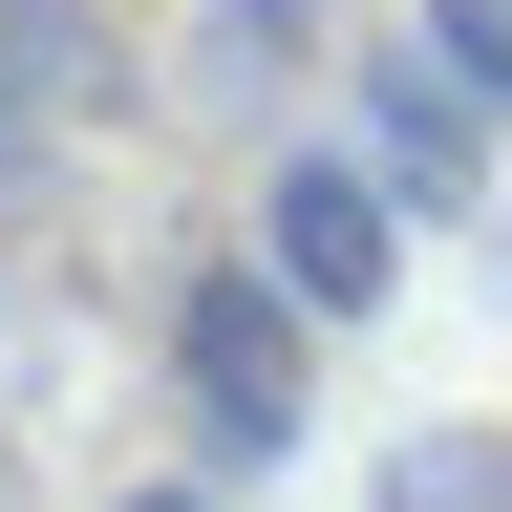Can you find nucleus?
<instances>
[{"instance_id": "nucleus-3", "label": "nucleus", "mask_w": 512, "mask_h": 512, "mask_svg": "<svg viewBox=\"0 0 512 512\" xmlns=\"http://www.w3.org/2000/svg\"><path fill=\"white\" fill-rule=\"evenodd\" d=\"M448 22V86H512V0H427Z\"/></svg>"}, {"instance_id": "nucleus-1", "label": "nucleus", "mask_w": 512, "mask_h": 512, "mask_svg": "<svg viewBox=\"0 0 512 512\" xmlns=\"http://www.w3.org/2000/svg\"><path fill=\"white\" fill-rule=\"evenodd\" d=\"M192 384H214V427H235V448H278V406H299V342H278L256 299H192Z\"/></svg>"}, {"instance_id": "nucleus-2", "label": "nucleus", "mask_w": 512, "mask_h": 512, "mask_svg": "<svg viewBox=\"0 0 512 512\" xmlns=\"http://www.w3.org/2000/svg\"><path fill=\"white\" fill-rule=\"evenodd\" d=\"M278 256H299V299H363V278H384V214H363L342 171H299V192H278Z\"/></svg>"}]
</instances>
